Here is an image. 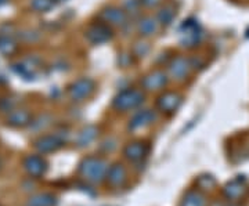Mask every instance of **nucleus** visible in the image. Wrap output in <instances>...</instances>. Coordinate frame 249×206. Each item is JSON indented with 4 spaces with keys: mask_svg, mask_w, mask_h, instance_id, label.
<instances>
[{
    "mask_svg": "<svg viewBox=\"0 0 249 206\" xmlns=\"http://www.w3.org/2000/svg\"><path fill=\"white\" fill-rule=\"evenodd\" d=\"M150 45H148V42H145V40H139V42H136L133 46V55L134 57H139V58H142V57H145L147 54L150 53Z\"/></svg>",
    "mask_w": 249,
    "mask_h": 206,
    "instance_id": "24",
    "label": "nucleus"
},
{
    "mask_svg": "<svg viewBox=\"0 0 249 206\" xmlns=\"http://www.w3.org/2000/svg\"><path fill=\"white\" fill-rule=\"evenodd\" d=\"M193 71L191 60L186 55H176L168 63V75L170 79L176 82L186 81Z\"/></svg>",
    "mask_w": 249,
    "mask_h": 206,
    "instance_id": "6",
    "label": "nucleus"
},
{
    "mask_svg": "<svg viewBox=\"0 0 249 206\" xmlns=\"http://www.w3.org/2000/svg\"><path fill=\"white\" fill-rule=\"evenodd\" d=\"M80 173L82 176H85L89 181L93 183H100L104 177H107L108 173V163L101 158H94L89 156L80 163Z\"/></svg>",
    "mask_w": 249,
    "mask_h": 206,
    "instance_id": "3",
    "label": "nucleus"
},
{
    "mask_svg": "<svg viewBox=\"0 0 249 206\" xmlns=\"http://www.w3.org/2000/svg\"><path fill=\"white\" fill-rule=\"evenodd\" d=\"M98 129L96 126H86L85 129L80 130V133L76 137V144L78 147L83 148V147H88L91 141H94V138L97 137Z\"/></svg>",
    "mask_w": 249,
    "mask_h": 206,
    "instance_id": "17",
    "label": "nucleus"
},
{
    "mask_svg": "<svg viewBox=\"0 0 249 206\" xmlns=\"http://www.w3.org/2000/svg\"><path fill=\"white\" fill-rule=\"evenodd\" d=\"M183 103V97L178 91H163L157 100V105L165 114H173L178 109Z\"/></svg>",
    "mask_w": 249,
    "mask_h": 206,
    "instance_id": "9",
    "label": "nucleus"
},
{
    "mask_svg": "<svg viewBox=\"0 0 249 206\" xmlns=\"http://www.w3.org/2000/svg\"><path fill=\"white\" fill-rule=\"evenodd\" d=\"M224 194L227 198H231V199H235V198H240L242 194H244V186L238 183L237 180L231 181L230 184L226 186L224 189Z\"/></svg>",
    "mask_w": 249,
    "mask_h": 206,
    "instance_id": "21",
    "label": "nucleus"
},
{
    "mask_svg": "<svg viewBox=\"0 0 249 206\" xmlns=\"http://www.w3.org/2000/svg\"><path fill=\"white\" fill-rule=\"evenodd\" d=\"M14 71L17 72L18 75H21L24 79H27V81H31V79H34V72L31 71V68L28 67V65H24V64H17V65H14Z\"/></svg>",
    "mask_w": 249,
    "mask_h": 206,
    "instance_id": "25",
    "label": "nucleus"
},
{
    "mask_svg": "<svg viewBox=\"0 0 249 206\" xmlns=\"http://www.w3.org/2000/svg\"><path fill=\"white\" fill-rule=\"evenodd\" d=\"M85 36H86V40L91 45H104L109 40H112L114 31H112V27H109L108 24L100 21V22H94V24L89 25L86 32H85Z\"/></svg>",
    "mask_w": 249,
    "mask_h": 206,
    "instance_id": "4",
    "label": "nucleus"
},
{
    "mask_svg": "<svg viewBox=\"0 0 249 206\" xmlns=\"http://www.w3.org/2000/svg\"><path fill=\"white\" fill-rule=\"evenodd\" d=\"M7 3V0H0V6H3V4H6Z\"/></svg>",
    "mask_w": 249,
    "mask_h": 206,
    "instance_id": "29",
    "label": "nucleus"
},
{
    "mask_svg": "<svg viewBox=\"0 0 249 206\" xmlns=\"http://www.w3.org/2000/svg\"><path fill=\"white\" fill-rule=\"evenodd\" d=\"M204 197L196 191H191L184 197L181 206H204Z\"/></svg>",
    "mask_w": 249,
    "mask_h": 206,
    "instance_id": "23",
    "label": "nucleus"
},
{
    "mask_svg": "<svg viewBox=\"0 0 249 206\" xmlns=\"http://www.w3.org/2000/svg\"><path fill=\"white\" fill-rule=\"evenodd\" d=\"M7 123L13 127H24L31 123V115L25 109L11 111L7 117Z\"/></svg>",
    "mask_w": 249,
    "mask_h": 206,
    "instance_id": "15",
    "label": "nucleus"
},
{
    "mask_svg": "<svg viewBox=\"0 0 249 206\" xmlns=\"http://www.w3.org/2000/svg\"><path fill=\"white\" fill-rule=\"evenodd\" d=\"M53 0H31L29 1V6L31 9L36 11V13H47L54 7Z\"/></svg>",
    "mask_w": 249,
    "mask_h": 206,
    "instance_id": "22",
    "label": "nucleus"
},
{
    "mask_svg": "<svg viewBox=\"0 0 249 206\" xmlns=\"http://www.w3.org/2000/svg\"><path fill=\"white\" fill-rule=\"evenodd\" d=\"M65 143V140L60 135L53 136H43L39 140H36L35 148L40 154H49L57 151L58 148H61Z\"/></svg>",
    "mask_w": 249,
    "mask_h": 206,
    "instance_id": "10",
    "label": "nucleus"
},
{
    "mask_svg": "<svg viewBox=\"0 0 249 206\" xmlns=\"http://www.w3.org/2000/svg\"><path fill=\"white\" fill-rule=\"evenodd\" d=\"M176 14H178V11H176V7L173 4H163L160 11L157 13V19L162 27H169L175 21Z\"/></svg>",
    "mask_w": 249,
    "mask_h": 206,
    "instance_id": "16",
    "label": "nucleus"
},
{
    "mask_svg": "<svg viewBox=\"0 0 249 206\" xmlns=\"http://www.w3.org/2000/svg\"><path fill=\"white\" fill-rule=\"evenodd\" d=\"M142 7H147V9H155L160 6L163 3V0H140Z\"/></svg>",
    "mask_w": 249,
    "mask_h": 206,
    "instance_id": "28",
    "label": "nucleus"
},
{
    "mask_svg": "<svg viewBox=\"0 0 249 206\" xmlns=\"http://www.w3.org/2000/svg\"><path fill=\"white\" fill-rule=\"evenodd\" d=\"M132 58H133V54L127 53V52L118 54V65L122 67V68H127V67H130L132 63H133Z\"/></svg>",
    "mask_w": 249,
    "mask_h": 206,
    "instance_id": "26",
    "label": "nucleus"
},
{
    "mask_svg": "<svg viewBox=\"0 0 249 206\" xmlns=\"http://www.w3.org/2000/svg\"><path fill=\"white\" fill-rule=\"evenodd\" d=\"M216 206H220V205H216Z\"/></svg>",
    "mask_w": 249,
    "mask_h": 206,
    "instance_id": "31",
    "label": "nucleus"
},
{
    "mask_svg": "<svg viewBox=\"0 0 249 206\" xmlns=\"http://www.w3.org/2000/svg\"><path fill=\"white\" fill-rule=\"evenodd\" d=\"M107 179L111 186H121L126 179V171L121 163H115L109 166L107 173Z\"/></svg>",
    "mask_w": 249,
    "mask_h": 206,
    "instance_id": "18",
    "label": "nucleus"
},
{
    "mask_svg": "<svg viewBox=\"0 0 249 206\" xmlns=\"http://www.w3.org/2000/svg\"><path fill=\"white\" fill-rule=\"evenodd\" d=\"M55 197L52 194H39L36 197H32L28 201L27 206H54L55 205Z\"/></svg>",
    "mask_w": 249,
    "mask_h": 206,
    "instance_id": "19",
    "label": "nucleus"
},
{
    "mask_svg": "<svg viewBox=\"0 0 249 206\" xmlns=\"http://www.w3.org/2000/svg\"><path fill=\"white\" fill-rule=\"evenodd\" d=\"M54 3H62V1H67V0H53Z\"/></svg>",
    "mask_w": 249,
    "mask_h": 206,
    "instance_id": "30",
    "label": "nucleus"
},
{
    "mask_svg": "<svg viewBox=\"0 0 249 206\" xmlns=\"http://www.w3.org/2000/svg\"><path fill=\"white\" fill-rule=\"evenodd\" d=\"M144 91L139 89H124L119 91L115 96V99L112 100V107L121 111V112H126L134 108L140 107L144 103Z\"/></svg>",
    "mask_w": 249,
    "mask_h": 206,
    "instance_id": "2",
    "label": "nucleus"
},
{
    "mask_svg": "<svg viewBox=\"0 0 249 206\" xmlns=\"http://www.w3.org/2000/svg\"><path fill=\"white\" fill-rule=\"evenodd\" d=\"M96 82L91 78H79L68 86V96L72 101H85L94 93Z\"/></svg>",
    "mask_w": 249,
    "mask_h": 206,
    "instance_id": "5",
    "label": "nucleus"
},
{
    "mask_svg": "<svg viewBox=\"0 0 249 206\" xmlns=\"http://www.w3.org/2000/svg\"><path fill=\"white\" fill-rule=\"evenodd\" d=\"M100 19L112 28H122L127 22V13L121 7L108 6L100 11Z\"/></svg>",
    "mask_w": 249,
    "mask_h": 206,
    "instance_id": "8",
    "label": "nucleus"
},
{
    "mask_svg": "<svg viewBox=\"0 0 249 206\" xmlns=\"http://www.w3.org/2000/svg\"><path fill=\"white\" fill-rule=\"evenodd\" d=\"M180 45L187 49H194L201 43L204 37V31L196 18H188L180 27Z\"/></svg>",
    "mask_w": 249,
    "mask_h": 206,
    "instance_id": "1",
    "label": "nucleus"
},
{
    "mask_svg": "<svg viewBox=\"0 0 249 206\" xmlns=\"http://www.w3.org/2000/svg\"><path fill=\"white\" fill-rule=\"evenodd\" d=\"M157 119V114L155 111L152 109H142V111H139L130 120L129 123V129L132 132H136V130H140V129H144L147 126H150Z\"/></svg>",
    "mask_w": 249,
    "mask_h": 206,
    "instance_id": "12",
    "label": "nucleus"
},
{
    "mask_svg": "<svg viewBox=\"0 0 249 206\" xmlns=\"http://www.w3.org/2000/svg\"><path fill=\"white\" fill-rule=\"evenodd\" d=\"M150 151L148 144L142 143V141H134V143L127 144L124 147V156L132 162L142 161V158H145V155Z\"/></svg>",
    "mask_w": 249,
    "mask_h": 206,
    "instance_id": "13",
    "label": "nucleus"
},
{
    "mask_svg": "<svg viewBox=\"0 0 249 206\" xmlns=\"http://www.w3.org/2000/svg\"><path fill=\"white\" fill-rule=\"evenodd\" d=\"M24 168L31 176L39 177V176L45 174L46 169H47V163L43 158H40L37 155H29L24 161Z\"/></svg>",
    "mask_w": 249,
    "mask_h": 206,
    "instance_id": "14",
    "label": "nucleus"
},
{
    "mask_svg": "<svg viewBox=\"0 0 249 206\" xmlns=\"http://www.w3.org/2000/svg\"><path fill=\"white\" fill-rule=\"evenodd\" d=\"M17 50V43L11 39V36L0 35V53L3 55H11Z\"/></svg>",
    "mask_w": 249,
    "mask_h": 206,
    "instance_id": "20",
    "label": "nucleus"
},
{
    "mask_svg": "<svg viewBox=\"0 0 249 206\" xmlns=\"http://www.w3.org/2000/svg\"><path fill=\"white\" fill-rule=\"evenodd\" d=\"M169 83V75L163 69H154L142 76V87L145 91H160Z\"/></svg>",
    "mask_w": 249,
    "mask_h": 206,
    "instance_id": "7",
    "label": "nucleus"
},
{
    "mask_svg": "<svg viewBox=\"0 0 249 206\" xmlns=\"http://www.w3.org/2000/svg\"><path fill=\"white\" fill-rule=\"evenodd\" d=\"M142 6L140 0H130L124 3V11L126 13H137L139 7Z\"/></svg>",
    "mask_w": 249,
    "mask_h": 206,
    "instance_id": "27",
    "label": "nucleus"
},
{
    "mask_svg": "<svg viewBox=\"0 0 249 206\" xmlns=\"http://www.w3.org/2000/svg\"><path fill=\"white\" fill-rule=\"evenodd\" d=\"M160 22L157 17H152V16H145L139 19L136 29H137V34L142 36V37H151V36L157 35L158 31H160Z\"/></svg>",
    "mask_w": 249,
    "mask_h": 206,
    "instance_id": "11",
    "label": "nucleus"
}]
</instances>
